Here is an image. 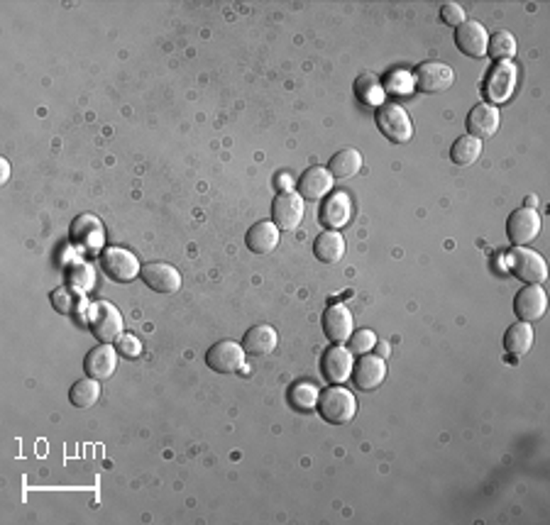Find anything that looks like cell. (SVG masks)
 Returning a JSON list of instances; mask_svg holds the SVG:
<instances>
[{"label":"cell","mask_w":550,"mask_h":525,"mask_svg":"<svg viewBox=\"0 0 550 525\" xmlns=\"http://www.w3.org/2000/svg\"><path fill=\"white\" fill-rule=\"evenodd\" d=\"M205 364L218 374H235L244 367L243 344L235 340H221L205 352Z\"/></svg>","instance_id":"30bf717a"},{"label":"cell","mask_w":550,"mask_h":525,"mask_svg":"<svg viewBox=\"0 0 550 525\" xmlns=\"http://www.w3.org/2000/svg\"><path fill=\"white\" fill-rule=\"evenodd\" d=\"M500 108L492 105V103H479L475 105L468 115V135L477 137V140H484V137H492L500 130Z\"/></svg>","instance_id":"ffe728a7"},{"label":"cell","mask_w":550,"mask_h":525,"mask_svg":"<svg viewBox=\"0 0 550 525\" xmlns=\"http://www.w3.org/2000/svg\"><path fill=\"white\" fill-rule=\"evenodd\" d=\"M360 169H362V154L355 147L340 150L328 164V172L333 174V179H352Z\"/></svg>","instance_id":"484cf974"},{"label":"cell","mask_w":550,"mask_h":525,"mask_svg":"<svg viewBox=\"0 0 550 525\" xmlns=\"http://www.w3.org/2000/svg\"><path fill=\"white\" fill-rule=\"evenodd\" d=\"M69 401H72L74 408H91L101 401V382L98 379H79L74 382V386L69 389Z\"/></svg>","instance_id":"4316f807"},{"label":"cell","mask_w":550,"mask_h":525,"mask_svg":"<svg viewBox=\"0 0 550 525\" xmlns=\"http://www.w3.org/2000/svg\"><path fill=\"white\" fill-rule=\"evenodd\" d=\"M333 186H336V179H333V174L328 172L326 166H311V169H306L301 174L296 189H298V196L304 201H321L323 196L333 191Z\"/></svg>","instance_id":"d6986e66"},{"label":"cell","mask_w":550,"mask_h":525,"mask_svg":"<svg viewBox=\"0 0 550 525\" xmlns=\"http://www.w3.org/2000/svg\"><path fill=\"white\" fill-rule=\"evenodd\" d=\"M519 83V69L514 61H497L489 69L487 79H484V96L489 98L492 105H501L507 103L516 91Z\"/></svg>","instance_id":"7a4b0ae2"},{"label":"cell","mask_w":550,"mask_h":525,"mask_svg":"<svg viewBox=\"0 0 550 525\" xmlns=\"http://www.w3.org/2000/svg\"><path fill=\"white\" fill-rule=\"evenodd\" d=\"M533 325L531 323H514L504 335V350L514 357H523L526 352H531L533 347Z\"/></svg>","instance_id":"d4e9b609"},{"label":"cell","mask_w":550,"mask_h":525,"mask_svg":"<svg viewBox=\"0 0 550 525\" xmlns=\"http://www.w3.org/2000/svg\"><path fill=\"white\" fill-rule=\"evenodd\" d=\"M455 71L443 61H423L416 66V89L423 93H443L453 89Z\"/></svg>","instance_id":"9c48e42d"},{"label":"cell","mask_w":550,"mask_h":525,"mask_svg":"<svg viewBox=\"0 0 550 525\" xmlns=\"http://www.w3.org/2000/svg\"><path fill=\"white\" fill-rule=\"evenodd\" d=\"M118 350L115 344L101 343L93 347L91 352L86 354V362H83V369H86V376L91 379H98V382H108L115 369H118Z\"/></svg>","instance_id":"9a60e30c"},{"label":"cell","mask_w":550,"mask_h":525,"mask_svg":"<svg viewBox=\"0 0 550 525\" xmlns=\"http://www.w3.org/2000/svg\"><path fill=\"white\" fill-rule=\"evenodd\" d=\"M536 203H538V198H536V196H529V198H526V208H536Z\"/></svg>","instance_id":"f35d334b"},{"label":"cell","mask_w":550,"mask_h":525,"mask_svg":"<svg viewBox=\"0 0 550 525\" xmlns=\"http://www.w3.org/2000/svg\"><path fill=\"white\" fill-rule=\"evenodd\" d=\"M414 76L404 69H394L389 71L387 76H384V86L382 89H387L389 93H394V96H408V93L414 91Z\"/></svg>","instance_id":"1f68e13d"},{"label":"cell","mask_w":550,"mask_h":525,"mask_svg":"<svg viewBox=\"0 0 550 525\" xmlns=\"http://www.w3.org/2000/svg\"><path fill=\"white\" fill-rule=\"evenodd\" d=\"M115 350L120 357H128V359H135V357H140L143 352V343L130 333H122L118 340H115Z\"/></svg>","instance_id":"e575fe53"},{"label":"cell","mask_w":550,"mask_h":525,"mask_svg":"<svg viewBox=\"0 0 550 525\" xmlns=\"http://www.w3.org/2000/svg\"><path fill=\"white\" fill-rule=\"evenodd\" d=\"M482 154V140L472 137V135H462L455 140L453 150H450V159L455 166H472Z\"/></svg>","instance_id":"f1b7e54d"},{"label":"cell","mask_w":550,"mask_h":525,"mask_svg":"<svg viewBox=\"0 0 550 525\" xmlns=\"http://www.w3.org/2000/svg\"><path fill=\"white\" fill-rule=\"evenodd\" d=\"M347 343H350V352L352 354H369L375 350V344H377V335L362 328V330H355Z\"/></svg>","instance_id":"836d02e7"},{"label":"cell","mask_w":550,"mask_h":525,"mask_svg":"<svg viewBox=\"0 0 550 525\" xmlns=\"http://www.w3.org/2000/svg\"><path fill=\"white\" fill-rule=\"evenodd\" d=\"M0 166H3V181H8V166H11V164L3 159V162H0Z\"/></svg>","instance_id":"74e56055"},{"label":"cell","mask_w":550,"mask_h":525,"mask_svg":"<svg viewBox=\"0 0 550 525\" xmlns=\"http://www.w3.org/2000/svg\"><path fill=\"white\" fill-rule=\"evenodd\" d=\"M540 235V215L536 208H519L507 220V237L514 247H526Z\"/></svg>","instance_id":"ba28073f"},{"label":"cell","mask_w":550,"mask_h":525,"mask_svg":"<svg viewBox=\"0 0 550 525\" xmlns=\"http://www.w3.org/2000/svg\"><path fill=\"white\" fill-rule=\"evenodd\" d=\"M323 333L333 344L347 343L352 333H355V318L347 311L345 305L333 304L328 305L323 313Z\"/></svg>","instance_id":"e0dca14e"},{"label":"cell","mask_w":550,"mask_h":525,"mask_svg":"<svg viewBox=\"0 0 550 525\" xmlns=\"http://www.w3.org/2000/svg\"><path fill=\"white\" fill-rule=\"evenodd\" d=\"M247 250L255 254H269L279 244V228L272 220H260L247 230Z\"/></svg>","instance_id":"7402d4cb"},{"label":"cell","mask_w":550,"mask_h":525,"mask_svg":"<svg viewBox=\"0 0 550 525\" xmlns=\"http://www.w3.org/2000/svg\"><path fill=\"white\" fill-rule=\"evenodd\" d=\"M548 311V296L538 283H526L514 298V313L521 323H538Z\"/></svg>","instance_id":"8992f818"},{"label":"cell","mask_w":550,"mask_h":525,"mask_svg":"<svg viewBox=\"0 0 550 525\" xmlns=\"http://www.w3.org/2000/svg\"><path fill=\"white\" fill-rule=\"evenodd\" d=\"M440 20L450 25V27H460L462 22H465V11H462V5L458 3H445L443 8H440Z\"/></svg>","instance_id":"d590c367"},{"label":"cell","mask_w":550,"mask_h":525,"mask_svg":"<svg viewBox=\"0 0 550 525\" xmlns=\"http://www.w3.org/2000/svg\"><path fill=\"white\" fill-rule=\"evenodd\" d=\"M487 54H492L494 59H500V61L514 59V54H516V40H514V35L507 30L494 32V35L489 37Z\"/></svg>","instance_id":"4dcf8cb0"},{"label":"cell","mask_w":550,"mask_h":525,"mask_svg":"<svg viewBox=\"0 0 550 525\" xmlns=\"http://www.w3.org/2000/svg\"><path fill=\"white\" fill-rule=\"evenodd\" d=\"M318 220H321V225L326 230H343L345 225H350V220H352V201H350V196L343 191L330 193L323 201V205H321Z\"/></svg>","instance_id":"4fadbf2b"},{"label":"cell","mask_w":550,"mask_h":525,"mask_svg":"<svg viewBox=\"0 0 550 525\" xmlns=\"http://www.w3.org/2000/svg\"><path fill=\"white\" fill-rule=\"evenodd\" d=\"M352 379L360 391H375L387 379V362L377 354H362L352 369Z\"/></svg>","instance_id":"ac0fdd59"},{"label":"cell","mask_w":550,"mask_h":525,"mask_svg":"<svg viewBox=\"0 0 550 525\" xmlns=\"http://www.w3.org/2000/svg\"><path fill=\"white\" fill-rule=\"evenodd\" d=\"M72 237L79 244H83L86 250H98L103 244V222L93 215H81L74 220L72 228Z\"/></svg>","instance_id":"cb8c5ba5"},{"label":"cell","mask_w":550,"mask_h":525,"mask_svg":"<svg viewBox=\"0 0 550 525\" xmlns=\"http://www.w3.org/2000/svg\"><path fill=\"white\" fill-rule=\"evenodd\" d=\"M377 127L389 142H397V144H407L414 137V122L408 118V112L397 103L379 105Z\"/></svg>","instance_id":"277c9868"},{"label":"cell","mask_w":550,"mask_h":525,"mask_svg":"<svg viewBox=\"0 0 550 525\" xmlns=\"http://www.w3.org/2000/svg\"><path fill=\"white\" fill-rule=\"evenodd\" d=\"M101 266L111 279L120 283L135 282L143 272L137 257L133 252H128V250H122V247H105L101 254Z\"/></svg>","instance_id":"5b68a950"},{"label":"cell","mask_w":550,"mask_h":525,"mask_svg":"<svg viewBox=\"0 0 550 525\" xmlns=\"http://www.w3.org/2000/svg\"><path fill=\"white\" fill-rule=\"evenodd\" d=\"M509 272L523 283H543L548 279V264L529 247H514L509 252Z\"/></svg>","instance_id":"3957f363"},{"label":"cell","mask_w":550,"mask_h":525,"mask_svg":"<svg viewBox=\"0 0 550 525\" xmlns=\"http://www.w3.org/2000/svg\"><path fill=\"white\" fill-rule=\"evenodd\" d=\"M122 315L111 301H98L96 304V318L91 320V330L98 343H115L122 335Z\"/></svg>","instance_id":"7c38bea8"},{"label":"cell","mask_w":550,"mask_h":525,"mask_svg":"<svg viewBox=\"0 0 550 525\" xmlns=\"http://www.w3.org/2000/svg\"><path fill=\"white\" fill-rule=\"evenodd\" d=\"M51 304L54 308L64 315H74L76 313V308H79V298L74 296L72 289H66V286H59V289H54L51 291Z\"/></svg>","instance_id":"d6a6232c"},{"label":"cell","mask_w":550,"mask_h":525,"mask_svg":"<svg viewBox=\"0 0 550 525\" xmlns=\"http://www.w3.org/2000/svg\"><path fill=\"white\" fill-rule=\"evenodd\" d=\"M304 215H306V205H304V198L294 191H286V193H279L272 203V222H275L276 228H279V233L282 230H296L301 222H304Z\"/></svg>","instance_id":"52a82bcc"},{"label":"cell","mask_w":550,"mask_h":525,"mask_svg":"<svg viewBox=\"0 0 550 525\" xmlns=\"http://www.w3.org/2000/svg\"><path fill=\"white\" fill-rule=\"evenodd\" d=\"M318 413L330 425H345L357 415V398L345 386L330 384L318 396Z\"/></svg>","instance_id":"6da1fadb"},{"label":"cell","mask_w":550,"mask_h":525,"mask_svg":"<svg viewBox=\"0 0 550 525\" xmlns=\"http://www.w3.org/2000/svg\"><path fill=\"white\" fill-rule=\"evenodd\" d=\"M355 96L357 101L367 105V108H375V105H384V89H382V81H379L375 73H362L357 76L355 81Z\"/></svg>","instance_id":"83f0119b"},{"label":"cell","mask_w":550,"mask_h":525,"mask_svg":"<svg viewBox=\"0 0 550 525\" xmlns=\"http://www.w3.org/2000/svg\"><path fill=\"white\" fill-rule=\"evenodd\" d=\"M314 254L318 262L323 264H337L345 257V237L337 230H326L316 237L314 243Z\"/></svg>","instance_id":"603a6c76"},{"label":"cell","mask_w":550,"mask_h":525,"mask_svg":"<svg viewBox=\"0 0 550 525\" xmlns=\"http://www.w3.org/2000/svg\"><path fill=\"white\" fill-rule=\"evenodd\" d=\"M276 343H279V335L275 328L267 323H257L244 333L243 350L247 354H255V357H265V354L275 352Z\"/></svg>","instance_id":"44dd1931"},{"label":"cell","mask_w":550,"mask_h":525,"mask_svg":"<svg viewBox=\"0 0 550 525\" xmlns=\"http://www.w3.org/2000/svg\"><path fill=\"white\" fill-rule=\"evenodd\" d=\"M455 44L465 57H472V59L487 57L489 32L484 30L482 22L465 20L460 27H455Z\"/></svg>","instance_id":"5bb4252c"},{"label":"cell","mask_w":550,"mask_h":525,"mask_svg":"<svg viewBox=\"0 0 550 525\" xmlns=\"http://www.w3.org/2000/svg\"><path fill=\"white\" fill-rule=\"evenodd\" d=\"M375 350H377V357H382V359H387L389 350H391V347H389V343H379V340H377V344H375Z\"/></svg>","instance_id":"8d00e7d4"},{"label":"cell","mask_w":550,"mask_h":525,"mask_svg":"<svg viewBox=\"0 0 550 525\" xmlns=\"http://www.w3.org/2000/svg\"><path fill=\"white\" fill-rule=\"evenodd\" d=\"M318 396H321V391H318L311 382H296V384L289 389V401H291V405H294L296 411H301V413H308V411L316 408Z\"/></svg>","instance_id":"f546056e"},{"label":"cell","mask_w":550,"mask_h":525,"mask_svg":"<svg viewBox=\"0 0 550 525\" xmlns=\"http://www.w3.org/2000/svg\"><path fill=\"white\" fill-rule=\"evenodd\" d=\"M143 282L157 293H176L182 289V274L176 266L167 262H147L143 264Z\"/></svg>","instance_id":"2e32d148"},{"label":"cell","mask_w":550,"mask_h":525,"mask_svg":"<svg viewBox=\"0 0 550 525\" xmlns=\"http://www.w3.org/2000/svg\"><path fill=\"white\" fill-rule=\"evenodd\" d=\"M352 369H355V359H352V352L343 347V344H330L321 359V372L326 376V382L330 384H343L352 376Z\"/></svg>","instance_id":"8fae6325"}]
</instances>
